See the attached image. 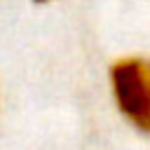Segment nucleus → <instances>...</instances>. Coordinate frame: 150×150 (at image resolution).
<instances>
[{
    "instance_id": "1",
    "label": "nucleus",
    "mask_w": 150,
    "mask_h": 150,
    "mask_svg": "<svg viewBox=\"0 0 150 150\" xmlns=\"http://www.w3.org/2000/svg\"><path fill=\"white\" fill-rule=\"evenodd\" d=\"M110 84L124 117L150 134V61L138 56L115 61L110 68Z\"/></svg>"
},
{
    "instance_id": "2",
    "label": "nucleus",
    "mask_w": 150,
    "mask_h": 150,
    "mask_svg": "<svg viewBox=\"0 0 150 150\" xmlns=\"http://www.w3.org/2000/svg\"><path fill=\"white\" fill-rule=\"evenodd\" d=\"M38 2H45V0H38Z\"/></svg>"
}]
</instances>
